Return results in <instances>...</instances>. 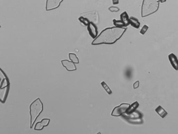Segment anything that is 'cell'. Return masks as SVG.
Here are the masks:
<instances>
[{
    "instance_id": "11",
    "label": "cell",
    "mask_w": 178,
    "mask_h": 134,
    "mask_svg": "<svg viewBox=\"0 0 178 134\" xmlns=\"http://www.w3.org/2000/svg\"><path fill=\"white\" fill-rule=\"evenodd\" d=\"M169 60L172 66L175 70H178V60L176 55L173 53L169 54L168 56Z\"/></svg>"
},
{
    "instance_id": "19",
    "label": "cell",
    "mask_w": 178,
    "mask_h": 134,
    "mask_svg": "<svg viewBox=\"0 0 178 134\" xmlns=\"http://www.w3.org/2000/svg\"><path fill=\"white\" fill-rule=\"evenodd\" d=\"M79 20L80 22L82 23L84 25L87 26L89 24L90 22L88 19L83 17L79 18Z\"/></svg>"
},
{
    "instance_id": "14",
    "label": "cell",
    "mask_w": 178,
    "mask_h": 134,
    "mask_svg": "<svg viewBox=\"0 0 178 134\" xmlns=\"http://www.w3.org/2000/svg\"><path fill=\"white\" fill-rule=\"evenodd\" d=\"M139 105V103L137 101L134 102L129 107L127 111H126V113L127 114H130L135 111L138 108Z\"/></svg>"
},
{
    "instance_id": "10",
    "label": "cell",
    "mask_w": 178,
    "mask_h": 134,
    "mask_svg": "<svg viewBox=\"0 0 178 134\" xmlns=\"http://www.w3.org/2000/svg\"><path fill=\"white\" fill-rule=\"evenodd\" d=\"M62 65L65 68L66 70L69 71H75L77 69L76 67L73 62L68 60H63L61 61Z\"/></svg>"
},
{
    "instance_id": "8",
    "label": "cell",
    "mask_w": 178,
    "mask_h": 134,
    "mask_svg": "<svg viewBox=\"0 0 178 134\" xmlns=\"http://www.w3.org/2000/svg\"><path fill=\"white\" fill-rule=\"evenodd\" d=\"M50 120L48 118H44L40 122H38L35 125L34 130L37 131H41L44 127H47L49 124Z\"/></svg>"
},
{
    "instance_id": "12",
    "label": "cell",
    "mask_w": 178,
    "mask_h": 134,
    "mask_svg": "<svg viewBox=\"0 0 178 134\" xmlns=\"http://www.w3.org/2000/svg\"><path fill=\"white\" fill-rule=\"evenodd\" d=\"M155 110L162 118H164L168 115V112L161 105H159Z\"/></svg>"
},
{
    "instance_id": "9",
    "label": "cell",
    "mask_w": 178,
    "mask_h": 134,
    "mask_svg": "<svg viewBox=\"0 0 178 134\" xmlns=\"http://www.w3.org/2000/svg\"><path fill=\"white\" fill-rule=\"evenodd\" d=\"M87 30L89 34L93 38H96L98 34L97 27L93 23L91 22L87 26Z\"/></svg>"
},
{
    "instance_id": "13",
    "label": "cell",
    "mask_w": 178,
    "mask_h": 134,
    "mask_svg": "<svg viewBox=\"0 0 178 134\" xmlns=\"http://www.w3.org/2000/svg\"><path fill=\"white\" fill-rule=\"evenodd\" d=\"M120 19L125 24V26H128L130 24V18L126 12H123L120 15Z\"/></svg>"
},
{
    "instance_id": "24",
    "label": "cell",
    "mask_w": 178,
    "mask_h": 134,
    "mask_svg": "<svg viewBox=\"0 0 178 134\" xmlns=\"http://www.w3.org/2000/svg\"><path fill=\"white\" fill-rule=\"evenodd\" d=\"M167 0H160V2H161V3H164V2H166Z\"/></svg>"
},
{
    "instance_id": "22",
    "label": "cell",
    "mask_w": 178,
    "mask_h": 134,
    "mask_svg": "<svg viewBox=\"0 0 178 134\" xmlns=\"http://www.w3.org/2000/svg\"><path fill=\"white\" fill-rule=\"evenodd\" d=\"M140 84V82L139 81H137L133 84L134 89L138 88Z\"/></svg>"
},
{
    "instance_id": "17",
    "label": "cell",
    "mask_w": 178,
    "mask_h": 134,
    "mask_svg": "<svg viewBox=\"0 0 178 134\" xmlns=\"http://www.w3.org/2000/svg\"><path fill=\"white\" fill-rule=\"evenodd\" d=\"M113 24L116 27H123L125 26V25L124 23L121 20H116L114 19L113 20Z\"/></svg>"
},
{
    "instance_id": "5",
    "label": "cell",
    "mask_w": 178,
    "mask_h": 134,
    "mask_svg": "<svg viewBox=\"0 0 178 134\" xmlns=\"http://www.w3.org/2000/svg\"><path fill=\"white\" fill-rule=\"evenodd\" d=\"M122 116L129 122L131 123L141 124L143 122L142 119L143 115L138 111H135L130 114H127L126 113V114H123L122 115Z\"/></svg>"
},
{
    "instance_id": "7",
    "label": "cell",
    "mask_w": 178,
    "mask_h": 134,
    "mask_svg": "<svg viewBox=\"0 0 178 134\" xmlns=\"http://www.w3.org/2000/svg\"><path fill=\"white\" fill-rule=\"evenodd\" d=\"M63 1V0H47L46 5V11H50L57 9Z\"/></svg>"
},
{
    "instance_id": "20",
    "label": "cell",
    "mask_w": 178,
    "mask_h": 134,
    "mask_svg": "<svg viewBox=\"0 0 178 134\" xmlns=\"http://www.w3.org/2000/svg\"><path fill=\"white\" fill-rule=\"evenodd\" d=\"M149 27L146 25H144L141 29L140 33L141 34L144 35L146 33L149 29Z\"/></svg>"
},
{
    "instance_id": "3",
    "label": "cell",
    "mask_w": 178,
    "mask_h": 134,
    "mask_svg": "<svg viewBox=\"0 0 178 134\" xmlns=\"http://www.w3.org/2000/svg\"><path fill=\"white\" fill-rule=\"evenodd\" d=\"M160 0H143L141 9V15L145 17L153 14L159 9Z\"/></svg>"
},
{
    "instance_id": "4",
    "label": "cell",
    "mask_w": 178,
    "mask_h": 134,
    "mask_svg": "<svg viewBox=\"0 0 178 134\" xmlns=\"http://www.w3.org/2000/svg\"><path fill=\"white\" fill-rule=\"evenodd\" d=\"M1 89H0V100L2 104L6 102L9 94L10 83L8 77L4 71L1 69Z\"/></svg>"
},
{
    "instance_id": "23",
    "label": "cell",
    "mask_w": 178,
    "mask_h": 134,
    "mask_svg": "<svg viewBox=\"0 0 178 134\" xmlns=\"http://www.w3.org/2000/svg\"><path fill=\"white\" fill-rule=\"evenodd\" d=\"M113 5H117L119 4V0H112Z\"/></svg>"
},
{
    "instance_id": "2",
    "label": "cell",
    "mask_w": 178,
    "mask_h": 134,
    "mask_svg": "<svg viewBox=\"0 0 178 134\" xmlns=\"http://www.w3.org/2000/svg\"><path fill=\"white\" fill-rule=\"evenodd\" d=\"M43 103L40 98L33 101L30 105V128H32L36 120L43 110Z\"/></svg>"
},
{
    "instance_id": "6",
    "label": "cell",
    "mask_w": 178,
    "mask_h": 134,
    "mask_svg": "<svg viewBox=\"0 0 178 134\" xmlns=\"http://www.w3.org/2000/svg\"><path fill=\"white\" fill-rule=\"evenodd\" d=\"M130 105L129 104L123 103L119 106L116 107L112 111V116L118 117L122 115L126 112V111Z\"/></svg>"
},
{
    "instance_id": "21",
    "label": "cell",
    "mask_w": 178,
    "mask_h": 134,
    "mask_svg": "<svg viewBox=\"0 0 178 134\" xmlns=\"http://www.w3.org/2000/svg\"><path fill=\"white\" fill-rule=\"evenodd\" d=\"M109 10L111 12H118L119 9L118 7L114 6H112L109 8Z\"/></svg>"
},
{
    "instance_id": "1",
    "label": "cell",
    "mask_w": 178,
    "mask_h": 134,
    "mask_svg": "<svg viewBox=\"0 0 178 134\" xmlns=\"http://www.w3.org/2000/svg\"><path fill=\"white\" fill-rule=\"evenodd\" d=\"M126 29L123 27H113L103 30L100 35L93 41L92 45H112L122 37Z\"/></svg>"
},
{
    "instance_id": "16",
    "label": "cell",
    "mask_w": 178,
    "mask_h": 134,
    "mask_svg": "<svg viewBox=\"0 0 178 134\" xmlns=\"http://www.w3.org/2000/svg\"><path fill=\"white\" fill-rule=\"evenodd\" d=\"M69 57L70 60L74 64H79V60L78 58L77 57L75 54L69 53Z\"/></svg>"
},
{
    "instance_id": "15",
    "label": "cell",
    "mask_w": 178,
    "mask_h": 134,
    "mask_svg": "<svg viewBox=\"0 0 178 134\" xmlns=\"http://www.w3.org/2000/svg\"><path fill=\"white\" fill-rule=\"evenodd\" d=\"M130 24L131 26L136 28H138L140 27V23L136 18L131 17L130 18Z\"/></svg>"
},
{
    "instance_id": "18",
    "label": "cell",
    "mask_w": 178,
    "mask_h": 134,
    "mask_svg": "<svg viewBox=\"0 0 178 134\" xmlns=\"http://www.w3.org/2000/svg\"><path fill=\"white\" fill-rule=\"evenodd\" d=\"M101 85L108 94L110 95L112 93V90H111L109 86L104 81H102L101 83Z\"/></svg>"
}]
</instances>
